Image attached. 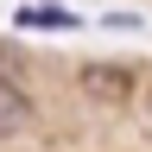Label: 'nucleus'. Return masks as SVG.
Listing matches in <instances>:
<instances>
[{
  "instance_id": "1",
  "label": "nucleus",
  "mask_w": 152,
  "mask_h": 152,
  "mask_svg": "<svg viewBox=\"0 0 152 152\" xmlns=\"http://www.w3.org/2000/svg\"><path fill=\"white\" fill-rule=\"evenodd\" d=\"M13 26H19V32H76V26H83V13L51 7V0H26V7L13 13Z\"/></svg>"
},
{
  "instance_id": "2",
  "label": "nucleus",
  "mask_w": 152,
  "mask_h": 152,
  "mask_svg": "<svg viewBox=\"0 0 152 152\" xmlns=\"http://www.w3.org/2000/svg\"><path fill=\"white\" fill-rule=\"evenodd\" d=\"M26 121H32V102H26V89L0 76V140H13V133H26Z\"/></svg>"
},
{
  "instance_id": "3",
  "label": "nucleus",
  "mask_w": 152,
  "mask_h": 152,
  "mask_svg": "<svg viewBox=\"0 0 152 152\" xmlns=\"http://www.w3.org/2000/svg\"><path fill=\"white\" fill-rule=\"evenodd\" d=\"M83 83H89L95 95H127L133 76H121V70H83Z\"/></svg>"
}]
</instances>
